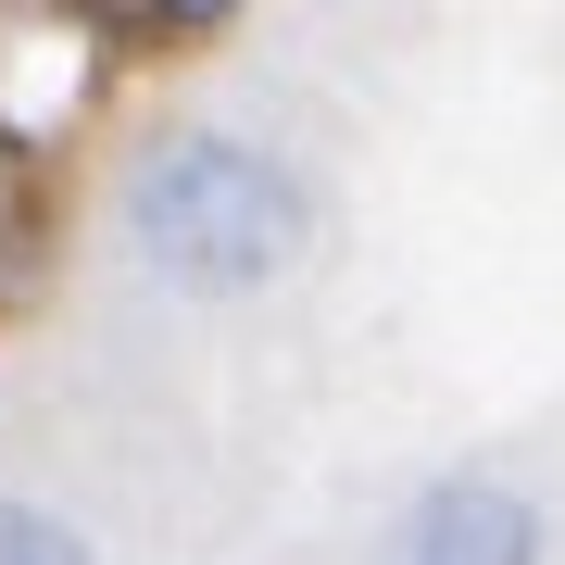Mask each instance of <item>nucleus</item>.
Here are the masks:
<instances>
[{
    "label": "nucleus",
    "instance_id": "1",
    "mask_svg": "<svg viewBox=\"0 0 565 565\" xmlns=\"http://www.w3.org/2000/svg\"><path fill=\"white\" fill-rule=\"evenodd\" d=\"M126 252L189 302H252L315 252V177L239 126H177L126 163Z\"/></svg>",
    "mask_w": 565,
    "mask_h": 565
},
{
    "label": "nucleus",
    "instance_id": "2",
    "mask_svg": "<svg viewBox=\"0 0 565 565\" xmlns=\"http://www.w3.org/2000/svg\"><path fill=\"white\" fill-rule=\"evenodd\" d=\"M377 565H541V503L515 478H427Z\"/></svg>",
    "mask_w": 565,
    "mask_h": 565
},
{
    "label": "nucleus",
    "instance_id": "3",
    "mask_svg": "<svg viewBox=\"0 0 565 565\" xmlns=\"http://www.w3.org/2000/svg\"><path fill=\"white\" fill-rule=\"evenodd\" d=\"M0 565H102V553H88V527H63L51 503L0 490Z\"/></svg>",
    "mask_w": 565,
    "mask_h": 565
},
{
    "label": "nucleus",
    "instance_id": "4",
    "mask_svg": "<svg viewBox=\"0 0 565 565\" xmlns=\"http://www.w3.org/2000/svg\"><path fill=\"white\" fill-rule=\"evenodd\" d=\"M239 0H139V25H177V39H202V25H226Z\"/></svg>",
    "mask_w": 565,
    "mask_h": 565
}]
</instances>
